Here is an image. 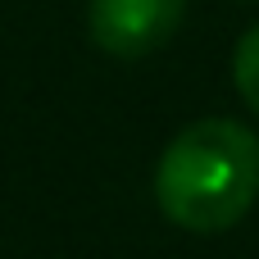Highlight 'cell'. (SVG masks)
<instances>
[{
	"label": "cell",
	"instance_id": "obj_1",
	"mask_svg": "<svg viewBox=\"0 0 259 259\" xmlns=\"http://www.w3.org/2000/svg\"><path fill=\"white\" fill-rule=\"evenodd\" d=\"M259 196V137L232 118L182 127L155 168L159 209L187 232L232 228Z\"/></svg>",
	"mask_w": 259,
	"mask_h": 259
},
{
	"label": "cell",
	"instance_id": "obj_3",
	"mask_svg": "<svg viewBox=\"0 0 259 259\" xmlns=\"http://www.w3.org/2000/svg\"><path fill=\"white\" fill-rule=\"evenodd\" d=\"M232 77H237V91L246 96V105L259 114V27H250L232 55Z\"/></svg>",
	"mask_w": 259,
	"mask_h": 259
},
{
	"label": "cell",
	"instance_id": "obj_2",
	"mask_svg": "<svg viewBox=\"0 0 259 259\" xmlns=\"http://www.w3.org/2000/svg\"><path fill=\"white\" fill-rule=\"evenodd\" d=\"M182 9H187V0H91L87 27L105 55L141 59L178 32Z\"/></svg>",
	"mask_w": 259,
	"mask_h": 259
}]
</instances>
